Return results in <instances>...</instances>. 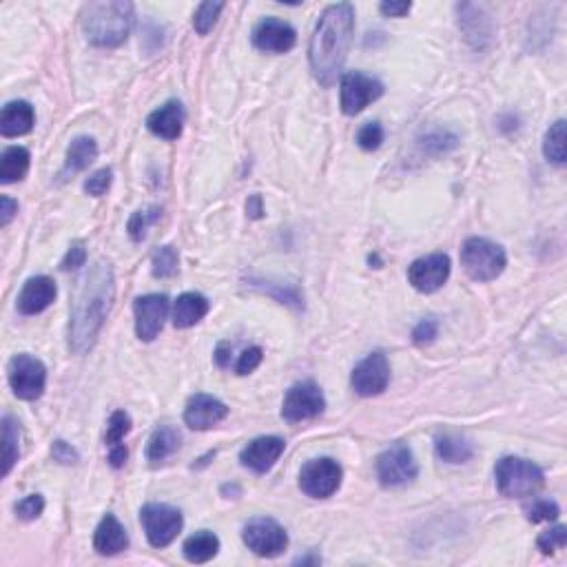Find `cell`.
<instances>
[{
  "mask_svg": "<svg viewBox=\"0 0 567 567\" xmlns=\"http://www.w3.org/2000/svg\"><path fill=\"white\" fill-rule=\"evenodd\" d=\"M284 446H286V443H284V439L280 437H260L242 450L239 461H242V466L248 468V470L264 474L275 466L277 459L282 457Z\"/></svg>",
  "mask_w": 567,
  "mask_h": 567,
  "instance_id": "e0dca14e",
  "label": "cell"
},
{
  "mask_svg": "<svg viewBox=\"0 0 567 567\" xmlns=\"http://www.w3.org/2000/svg\"><path fill=\"white\" fill-rule=\"evenodd\" d=\"M222 9H224V3H213V0L200 5V7L195 9V16H193L195 32H198L200 36H207V33L213 29V24L218 23V16Z\"/></svg>",
  "mask_w": 567,
  "mask_h": 567,
  "instance_id": "e575fe53",
  "label": "cell"
},
{
  "mask_svg": "<svg viewBox=\"0 0 567 567\" xmlns=\"http://www.w3.org/2000/svg\"><path fill=\"white\" fill-rule=\"evenodd\" d=\"M42 510H45V498H42L41 495H32V497L23 498V501L16 506L18 519H23V521L38 519V516L42 515Z\"/></svg>",
  "mask_w": 567,
  "mask_h": 567,
  "instance_id": "f35d334b",
  "label": "cell"
},
{
  "mask_svg": "<svg viewBox=\"0 0 567 567\" xmlns=\"http://www.w3.org/2000/svg\"><path fill=\"white\" fill-rule=\"evenodd\" d=\"M341 111L346 116H357L384 94V85L375 78L364 76L359 71H350L341 76Z\"/></svg>",
  "mask_w": 567,
  "mask_h": 567,
  "instance_id": "8fae6325",
  "label": "cell"
},
{
  "mask_svg": "<svg viewBox=\"0 0 567 567\" xmlns=\"http://www.w3.org/2000/svg\"><path fill=\"white\" fill-rule=\"evenodd\" d=\"M94 547L98 554L102 556L120 554L122 550L129 547V534H126L125 525H122L114 515H107L105 519L100 521V525L96 527Z\"/></svg>",
  "mask_w": 567,
  "mask_h": 567,
  "instance_id": "7402d4cb",
  "label": "cell"
},
{
  "mask_svg": "<svg viewBox=\"0 0 567 567\" xmlns=\"http://www.w3.org/2000/svg\"><path fill=\"white\" fill-rule=\"evenodd\" d=\"M98 158V144L94 138H87V135H80L70 144L67 149V160H65V169H62V175H73L80 173Z\"/></svg>",
  "mask_w": 567,
  "mask_h": 567,
  "instance_id": "4316f807",
  "label": "cell"
},
{
  "mask_svg": "<svg viewBox=\"0 0 567 567\" xmlns=\"http://www.w3.org/2000/svg\"><path fill=\"white\" fill-rule=\"evenodd\" d=\"M384 142V129H381L379 122H368L366 126H361L359 134H357V144L364 151H377Z\"/></svg>",
  "mask_w": 567,
  "mask_h": 567,
  "instance_id": "8d00e7d4",
  "label": "cell"
},
{
  "mask_svg": "<svg viewBox=\"0 0 567 567\" xmlns=\"http://www.w3.org/2000/svg\"><path fill=\"white\" fill-rule=\"evenodd\" d=\"M209 312V300L200 293H184L173 304V326L175 329H191L202 321Z\"/></svg>",
  "mask_w": 567,
  "mask_h": 567,
  "instance_id": "d4e9b609",
  "label": "cell"
},
{
  "mask_svg": "<svg viewBox=\"0 0 567 567\" xmlns=\"http://www.w3.org/2000/svg\"><path fill=\"white\" fill-rule=\"evenodd\" d=\"M16 211L18 204L14 202L12 198H7V195H3V198H0V227H7L14 219V215H16Z\"/></svg>",
  "mask_w": 567,
  "mask_h": 567,
  "instance_id": "7dc6e473",
  "label": "cell"
},
{
  "mask_svg": "<svg viewBox=\"0 0 567 567\" xmlns=\"http://www.w3.org/2000/svg\"><path fill=\"white\" fill-rule=\"evenodd\" d=\"M33 122H36V114H33V107L29 102H9L3 109V116H0V134L5 138H18V135L32 131Z\"/></svg>",
  "mask_w": 567,
  "mask_h": 567,
  "instance_id": "603a6c76",
  "label": "cell"
},
{
  "mask_svg": "<svg viewBox=\"0 0 567 567\" xmlns=\"http://www.w3.org/2000/svg\"><path fill=\"white\" fill-rule=\"evenodd\" d=\"M51 457H53V461L62 463V466H71V463L80 461V454H78V450L71 448L67 442H53Z\"/></svg>",
  "mask_w": 567,
  "mask_h": 567,
  "instance_id": "b9f144b4",
  "label": "cell"
},
{
  "mask_svg": "<svg viewBox=\"0 0 567 567\" xmlns=\"http://www.w3.org/2000/svg\"><path fill=\"white\" fill-rule=\"evenodd\" d=\"M390 381V366L384 353H373L355 366L350 386L361 397H373L384 393Z\"/></svg>",
  "mask_w": 567,
  "mask_h": 567,
  "instance_id": "4fadbf2b",
  "label": "cell"
},
{
  "mask_svg": "<svg viewBox=\"0 0 567 567\" xmlns=\"http://www.w3.org/2000/svg\"><path fill=\"white\" fill-rule=\"evenodd\" d=\"M135 332L142 341H153L163 330L166 315H169V297L166 295H144L134 304Z\"/></svg>",
  "mask_w": 567,
  "mask_h": 567,
  "instance_id": "5bb4252c",
  "label": "cell"
},
{
  "mask_svg": "<svg viewBox=\"0 0 567 567\" xmlns=\"http://www.w3.org/2000/svg\"><path fill=\"white\" fill-rule=\"evenodd\" d=\"M114 268L105 260L96 262V266H91L85 280L80 282L71 306L70 349L73 353L85 355L94 349L98 335H100L111 306H114Z\"/></svg>",
  "mask_w": 567,
  "mask_h": 567,
  "instance_id": "6da1fadb",
  "label": "cell"
},
{
  "mask_svg": "<svg viewBox=\"0 0 567 567\" xmlns=\"http://www.w3.org/2000/svg\"><path fill=\"white\" fill-rule=\"evenodd\" d=\"M536 545H539V550L544 552V554H552V552L565 547L567 545L565 527L556 525V527H552V530H545L544 534L539 536V541H536Z\"/></svg>",
  "mask_w": 567,
  "mask_h": 567,
  "instance_id": "74e56055",
  "label": "cell"
},
{
  "mask_svg": "<svg viewBox=\"0 0 567 567\" xmlns=\"http://www.w3.org/2000/svg\"><path fill=\"white\" fill-rule=\"evenodd\" d=\"M459 146V138L448 129H432L419 138V151L430 158H442Z\"/></svg>",
  "mask_w": 567,
  "mask_h": 567,
  "instance_id": "1f68e13d",
  "label": "cell"
},
{
  "mask_svg": "<svg viewBox=\"0 0 567 567\" xmlns=\"http://www.w3.org/2000/svg\"><path fill=\"white\" fill-rule=\"evenodd\" d=\"M341 466L332 459H312L300 472V488L312 498H329L341 486Z\"/></svg>",
  "mask_w": 567,
  "mask_h": 567,
  "instance_id": "30bf717a",
  "label": "cell"
},
{
  "mask_svg": "<svg viewBox=\"0 0 567 567\" xmlns=\"http://www.w3.org/2000/svg\"><path fill=\"white\" fill-rule=\"evenodd\" d=\"M437 330H439L437 321H434V320H423L422 324H419L417 329L413 330L414 344H417V346H428V344H432L434 337H437Z\"/></svg>",
  "mask_w": 567,
  "mask_h": 567,
  "instance_id": "ee69618b",
  "label": "cell"
},
{
  "mask_svg": "<svg viewBox=\"0 0 567 567\" xmlns=\"http://www.w3.org/2000/svg\"><path fill=\"white\" fill-rule=\"evenodd\" d=\"M450 277V257L443 253H434V256L422 257V260L413 262L408 268V282L419 293H434L448 282Z\"/></svg>",
  "mask_w": 567,
  "mask_h": 567,
  "instance_id": "9a60e30c",
  "label": "cell"
},
{
  "mask_svg": "<svg viewBox=\"0 0 567 567\" xmlns=\"http://www.w3.org/2000/svg\"><path fill=\"white\" fill-rule=\"evenodd\" d=\"M459 29L474 49H486L492 42V23L481 7L470 3L457 5Z\"/></svg>",
  "mask_w": 567,
  "mask_h": 567,
  "instance_id": "d6986e66",
  "label": "cell"
},
{
  "mask_svg": "<svg viewBox=\"0 0 567 567\" xmlns=\"http://www.w3.org/2000/svg\"><path fill=\"white\" fill-rule=\"evenodd\" d=\"M21 457V428L12 414L3 417V477L12 472Z\"/></svg>",
  "mask_w": 567,
  "mask_h": 567,
  "instance_id": "f546056e",
  "label": "cell"
},
{
  "mask_svg": "<svg viewBox=\"0 0 567 567\" xmlns=\"http://www.w3.org/2000/svg\"><path fill=\"white\" fill-rule=\"evenodd\" d=\"M324 408L326 399L321 395L320 386H315L312 381H304V384L293 386L286 393L282 405V417L291 423L308 422V419L324 413Z\"/></svg>",
  "mask_w": 567,
  "mask_h": 567,
  "instance_id": "7c38bea8",
  "label": "cell"
},
{
  "mask_svg": "<svg viewBox=\"0 0 567 567\" xmlns=\"http://www.w3.org/2000/svg\"><path fill=\"white\" fill-rule=\"evenodd\" d=\"M219 550V539L213 534V532H195L193 536H189L187 541H184V556H187V561H191V563H207V561H211L215 554H218Z\"/></svg>",
  "mask_w": 567,
  "mask_h": 567,
  "instance_id": "f1b7e54d",
  "label": "cell"
},
{
  "mask_svg": "<svg viewBox=\"0 0 567 567\" xmlns=\"http://www.w3.org/2000/svg\"><path fill=\"white\" fill-rule=\"evenodd\" d=\"M410 9H413V5L410 3H381L379 5V12L388 18H402L410 12Z\"/></svg>",
  "mask_w": 567,
  "mask_h": 567,
  "instance_id": "bcb514c9",
  "label": "cell"
},
{
  "mask_svg": "<svg viewBox=\"0 0 567 567\" xmlns=\"http://www.w3.org/2000/svg\"><path fill=\"white\" fill-rule=\"evenodd\" d=\"M178 251H175L173 246H163L160 251H155L153 256V275L160 277V280H164V277H173L175 273H178Z\"/></svg>",
  "mask_w": 567,
  "mask_h": 567,
  "instance_id": "d590c367",
  "label": "cell"
},
{
  "mask_svg": "<svg viewBox=\"0 0 567 567\" xmlns=\"http://www.w3.org/2000/svg\"><path fill=\"white\" fill-rule=\"evenodd\" d=\"M111 180H114V171L111 169L96 171V173L85 182V191L89 195H94V198H100V195H105L107 191H109Z\"/></svg>",
  "mask_w": 567,
  "mask_h": 567,
  "instance_id": "ab89813d",
  "label": "cell"
},
{
  "mask_svg": "<svg viewBox=\"0 0 567 567\" xmlns=\"http://www.w3.org/2000/svg\"><path fill=\"white\" fill-rule=\"evenodd\" d=\"M131 430V419L129 414L118 413L111 414L109 423H107V432H105V443L109 448V463L114 468H122L126 463V448H125V437Z\"/></svg>",
  "mask_w": 567,
  "mask_h": 567,
  "instance_id": "cb8c5ba5",
  "label": "cell"
},
{
  "mask_svg": "<svg viewBox=\"0 0 567 567\" xmlns=\"http://www.w3.org/2000/svg\"><path fill=\"white\" fill-rule=\"evenodd\" d=\"M140 523L153 547H166L182 530V512L166 503H146L140 510Z\"/></svg>",
  "mask_w": 567,
  "mask_h": 567,
  "instance_id": "8992f818",
  "label": "cell"
},
{
  "mask_svg": "<svg viewBox=\"0 0 567 567\" xmlns=\"http://www.w3.org/2000/svg\"><path fill=\"white\" fill-rule=\"evenodd\" d=\"M417 461L405 443H395L379 454L377 477L384 488H399L417 479Z\"/></svg>",
  "mask_w": 567,
  "mask_h": 567,
  "instance_id": "ba28073f",
  "label": "cell"
},
{
  "mask_svg": "<svg viewBox=\"0 0 567 567\" xmlns=\"http://www.w3.org/2000/svg\"><path fill=\"white\" fill-rule=\"evenodd\" d=\"M85 264H87V248L82 246V244H73L70 251H67L60 268L62 271H76V268L85 266Z\"/></svg>",
  "mask_w": 567,
  "mask_h": 567,
  "instance_id": "f6af8a7d",
  "label": "cell"
},
{
  "mask_svg": "<svg viewBox=\"0 0 567 567\" xmlns=\"http://www.w3.org/2000/svg\"><path fill=\"white\" fill-rule=\"evenodd\" d=\"M434 452L446 463H468L472 459L474 448L468 439L459 434H439L434 439Z\"/></svg>",
  "mask_w": 567,
  "mask_h": 567,
  "instance_id": "83f0119b",
  "label": "cell"
},
{
  "mask_svg": "<svg viewBox=\"0 0 567 567\" xmlns=\"http://www.w3.org/2000/svg\"><path fill=\"white\" fill-rule=\"evenodd\" d=\"M561 510L554 501H536L534 506L527 510V519L532 523H541V521H554L559 519Z\"/></svg>",
  "mask_w": 567,
  "mask_h": 567,
  "instance_id": "60d3db41",
  "label": "cell"
},
{
  "mask_svg": "<svg viewBox=\"0 0 567 567\" xmlns=\"http://www.w3.org/2000/svg\"><path fill=\"white\" fill-rule=\"evenodd\" d=\"M180 442H182V437H180V432L173 425H160V428H155L149 439V446H146V459H149V463L158 466V463H164L166 459L173 457L180 450Z\"/></svg>",
  "mask_w": 567,
  "mask_h": 567,
  "instance_id": "484cf974",
  "label": "cell"
},
{
  "mask_svg": "<svg viewBox=\"0 0 567 567\" xmlns=\"http://www.w3.org/2000/svg\"><path fill=\"white\" fill-rule=\"evenodd\" d=\"M160 215H163V211H160L158 207L144 209V211H135L134 215H131L129 224H126L129 237L134 239V242H142V239L146 237V231H149V227H153V224L158 222Z\"/></svg>",
  "mask_w": 567,
  "mask_h": 567,
  "instance_id": "836d02e7",
  "label": "cell"
},
{
  "mask_svg": "<svg viewBox=\"0 0 567 567\" xmlns=\"http://www.w3.org/2000/svg\"><path fill=\"white\" fill-rule=\"evenodd\" d=\"M297 33L288 23L266 18L253 32V45L266 53H286L295 47Z\"/></svg>",
  "mask_w": 567,
  "mask_h": 567,
  "instance_id": "2e32d148",
  "label": "cell"
},
{
  "mask_svg": "<svg viewBox=\"0 0 567 567\" xmlns=\"http://www.w3.org/2000/svg\"><path fill=\"white\" fill-rule=\"evenodd\" d=\"M242 539L248 545V550L256 552L257 556H266V559L282 554L288 545L286 530L275 519H268V516L248 521L244 525Z\"/></svg>",
  "mask_w": 567,
  "mask_h": 567,
  "instance_id": "9c48e42d",
  "label": "cell"
},
{
  "mask_svg": "<svg viewBox=\"0 0 567 567\" xmlns=\"http://www.w3.org/2000/svg\"><path fill=\"white\" fill-rule=\"evenodd\" d=\"M355 9L350 3H337L326 7L317 23L315 33L308 47V60L315 80L324 87H332L341 76L349 49L353 45Z\"/></svg>",
  "mask_w": 567,
  "mask_h": 567,
  "instance_id": "7a4b0ae2",
  "label": "cell"
},
{
  "mask_svg": "<svg viewBox=\"0 0 567 567\" xmlns=\"http://www.w3.org/2000/svg\"><path fill=\"white\" fill-rule=\"evenodd\" d=\"M246 213L251 215L253 219H260L262 213H264V207H262V195H251L246 202Z\"/></svg>",
  "mask_w": 567,
  "mask_h": 567,
  "instance_id": "c3c4849f",
  "label": "cell"
},
{
  "mask_svg": "<svg viewBox=\"0 0 567 567\" xmlns=\"http://www.w3.org/2000/svg\"><path fill=\"white\" fill-rule=\"evenodd\" d=\"M29 171V151L23 146H9L0 160V180L12 184L23 180Z\"/></svg>",
  "mask_w": 567,
  "mask_h": 567,
  "instance_id": "4dcf8cb0",
  "label": "cell"
},
{
  "mask_svg": "<svg viewBox=\"0 0 567 567\" xmlns=\"http://www.w3.org/2000/svg\"><path fill=\"white\" fill-rule=\"evenodd\" d=\"M544 153L550 163L563 164L565 163V120H556L554 125L547 129Z\"/></svg>",
  "mask_w": 567,
  "mask_h": 567,
  "instance_id": "d6a6232c",
  "label": "cell"
},
{
  "mask_svg": "<svg viewBox=\"0 0 567 567\" xmlns=\"http://www.w3.org/2000/svg\"><path fill=\"white\" fill-rule=\"evenodd\" d=\"M506 251L486 237H470L461 248V266L474 282H492L506 268Z\"/></svg>",
  "mask_w": 567,
  "mask_h": 567,
  "instance_id": "5b68a950",
  "label": "cell"
},
{
  "mask_svg": "<svg viewBox=\"0 0 567 567\" xmlns=\"http://www.w3.org/2000/svg\"><path fill=\"white\" fill-rule=\"evenodd\" d=\"M497 488L503 497H530L544 486V470L521 457H503L495 468Z\"/></svg>",
  "mask_w": 567,
  "mask_h": 567,
  "instance_id": "277c9868",
  "label": "cell"
},
{
  "mask_svg": "<svg viewBox=\"0 0 567 567\" xmlns=\"http://www.w3.org/2000/svg\"><path fill=\"white\" fill-rule=\"evenodd\" d=\"M56 282L47 275H38L27 280V284L23 286L21 295H18V311L23 315H38L45 308H49L56 300Z\"/></svg>",
  "mask_w": 567,
  "mask_h": 567,
  "instance_id": "ffe728a7",
  "label": "cell"
},
{
  "mask_svg": "<svg viewBox=\"0 0 567 567\" xmlns=\"http://www.w3.org/2000/svg\"><path fill=\"white\" fill-rule=\"evenodd\" d=\"M215 359H218L219 368H228V364H231V349H228L227 344H219L218 353H215Z\"/></svg>",
  "mask_w": 567,
  "mask_h": 567,
  "instance_id": "681fc988",
  "label": "cell"
},
{
  "mask_svg": "<svg viewBox=\"0 0 567 567\" xmlns=\"http://www.w3.org/2000/svg\"><path fill=\"white\" fill-rule=\"evenodd\" d=\"M184 125V107L178 100H169L146 118V126L153 135L164 140H178Z\"/></svg>",
  "mask_w": 567,
  "mask_h": 567,
  "instance_id": "44dd1931",
  "label": "cell"
},
{
  "mask_svg": "<svg viewBox=\"0 0 567 567\" xmlns=\"http://www.w3.org/2000/svg\"><path fill=\"white\" fill-rule=\"evenodd\" d=\"M47 381V370L41 359L32 355H16L9 361V386L14 395L24 402H33L42 395Z\"/></svg>",
  "mask_w": 567,
  "mask_h": 567,
  "instance_id": "52a82bcc",
  "label": "cell"
},
{
  "mask_svg": "<svg viewBox=\"0 0 567 567\" xmlns=\"http://www.w3.org/2000/svg\"><path fill=\"white\" fill-rule=\"evenodd\" d=\"M260 361H262V349L253 346V349L244 350V353L239 355V361H237V375L253 373V370L260 366Z\"/></svg>",
  "mask_w": 567,
  "mask_h": 567,
  "instance_id": "7bdbcfd3",
  "label": "cell"
},
{
  "mask_svg": "<svg viewBox=\"0 0 567 567\" xmlns=\"http://www.w3.org/2000/svg\"><path fill=\"white\" fill-rule=\"evenodd\" d=\"M134 24V5L126 0L89 3L82 12V29L91 45L118 47L126 41Z\"/></svg>",
  "mask_w": 567,
  "mask_h": 567,
  "instance_id": "3957f363",
  "label": "cell"
},
{
  "mask_svg": "<svg viewBox=\"0 0 567 567\" xmlns=\"http://www.w3.org/2000/svg\"><path fill=\"white\" fill-rule=\"evenodd\" d=\"M228 414V408L219 399L211 395H195L189 399L187 410H184V422L193 430H209L219 422H224Z\"/></svg>",
  "mask_w": 567,
  "mask_h": 567,
  "instance_id": "ac0fdd59",
  "label": "cell"
}]
</instances>
